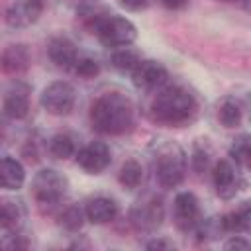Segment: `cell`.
Listing matches in <instances>:
<instances>
[{"mask_svg": "<svg viewBox=\"0 0 251 251\" xmlns=\"http://www.w3.org/2000/svg\"><path fill=\"white\" fill-rule=\"evenodd\" d=\"M133 116V104L122 92H104L90 106V124L104 135H122L129 131Z\"/></svg>", "mask_w": 251, "mask_h": 251, "instance_id": "obj_1", "label": "cell"}, {"mask_svg": "<svg viewBox=\"0 0 251 251\" xmlns=\"http://www.w3.org/2000/svg\"><path fill=\"white\" fill-rule=\"evenodd\" d=\"M196 98L182 86H167L159 90L151 102V118L167 127H178L188 124L196 116Z\"/></svg>", "mask_w": 251, "mask_h": 251, "instance_id": "obj_2", "label": "cell"}, {"mask_svg": "<svg viewBox=\"0 0 251 251\" xmlns=\"http://www.w3.org/2000/svg\"><path fill=\"white\" fill-rule=\"evenodd\" d=\"M92 33L106 47H127L137 39V27L131 20L116 14H100L92 18Z\"/></svg>", "mask_w": 251, "mask_h": 251, "instance_id": "obj_3", "label": "cell"}, {"mask_svg": "<svg viewBox=\"0 0 251 251\" xmlns=\"http://www.w3.org/2000/svg\"><path fill=\"white\" fill-rule=\"evenodd\" d=\"M155 178L163 188H176L186 176V155L176 143L159 147L153 161Z\"/></svg>", "mask_w": 251, "mask_h": 251, "instance_id": "obj_4", "label": "cell"}, {"mask_svg": "<svg viewBox=\"0 0 251 251\" xmlns=\"http://www.w3.org/2000/svg\"><path fill=\"white\" fill-rule=\"evenodd\" d=\"M69 192V180L55 169H41L31 180V194L41 208L59 206Z\"/></svg>", "mask_w": 251, "mask_h": 251, "instance_id": "obj_5", "label": "cell"}, {"mask_svg": "<svg viewBox=\"0 0 251 251\" xmlns=\"http://www.w3.org/2000/svg\"><path fill=\"white\" fill-rule=\"evenodd\" d=\"M43 110L51 116H67L73 112L76 102V90L67 80H55L47 84L39 96Z\"/></svg>", "mask_w": 251, "mask_h": 251, "instance_id": "obj_6", "label": "cell"}, {"mask_svg": "<svg viewBox=\"0 0 251 251\" xmlns=\"http://www.w3.org/2000/svg\"><path fill=\"white\" fill-rule=\"evenodd\" d=\"M76 163L88 175H100L112 163V151L104 141H90L76 151Z\"/></svg>", "mask_w": 251, "mask_h": 251, "instance_id": "obj_7", "label": "cell"}, {"mask_svg": "<svg viewBox=\"0 0 251 251\" xmlns=\"http://www.w3.org/2000/svg\"><path fill=\"white\" fill-rule=\"evenodd\" d=\"M212 180H214L216 194L220 198H224V200L233 198L241 190V186H243V180H241L237 169L227 159H220L214 165V169H212Z\"/></svg>", "mask_w": 251, "mask_h": 251, "instance_id": "obj_8", "label": "cell"}, {"mask_svg": "<svg viewBox=\"0 0 251 251\" xmlns=\"http://www.w3.org/2000/svg\"><path fill=\"white\" fill-rule=\"evenodd\" d=\"M2 112L10 120H24L29 114V86L22 80L12 82L2 98Z\"/></svg>", "mask_w": 251, "mask_h": 251, "instance_id": "obj_9", "label": "cell"}, {"mask_svg": "<svg viewBox=\"0 0 251 251\" xmlns=\"http://www.w3.org/2000/svg\"><path fill=\"white\" fill-rule=\"evenodd\" d=\"M129 222L139 231H153L163 222V204L159 198H149L137 202L129 210Z\"/></svg>", "mask_w": 251, "mask_h": 251, "instance_id": "obj_10", "label": "cell"}, {"mask_svg": "<svg viewBox=\"0 0 251 251\" xmlns=\"http://www.w3.org/2000/svg\"><path fill=\"white\" fill-rule=\"evenodd\" d=\"M175 224L178 229L182 231H190V229H196V226L200 224V204H198V198L188 192V190H182L175 196Z\"/></svg>", "mask_w": 251, "mask_h": 251, "instance_id": "obj_11", "label": "cell"}, {"mask_svg": "<svg viewBox=\"0 0 251 251\" xmlns=\"http://www.w3.org/2000/svg\"><path fill=\"white\" fill-rule=\"evenodd\" d=\"M167 78H169L167 69L159 61H153V59H141L139 65L131 73L133 84L137 88H141V90L159 88V86H163L167 82Z\"/></svg>", "mask_w": 251, "mask_h": 251, "instance_id": "obj_12", "label": "cell"}, {"mask_svg": "<svg viewBox=\"0 0 251 251\" xmlns=\"http://www.w3.org/2000/svg\"><path fill=\"white\" fill-rule=\"evenodd\" d=\"M41 12V0H12L6 8V24L10 27H27L39 20Z\"/></svg>", "mask_w": 251, "mask_h": 251, "instance_id": "obj_13", "label": "cell"}, {"mask_svg": "<svg viewBox=\"0 0 251 251\" xmlns=\"http://www.w3.org/2000/svg\"><path fill=\"white\" fill-rule=\"evenodd\" d=\"M47 55L55 63V67H59L63 71L75 69V65L78 61L76 47L69 37H53L47 45Z\"/></svg>", "mask_w": 251, "mask_h": 251, "instance_id": "obj_14", "label": "cell"}, {"mask_svg": "<svg viewBox=\"0 0 251 251\" xmlns=\"http://www.w3.org/2000/svg\"><path fill=\"white\" fill-rule=\"evenodd\" d=\"M84 212H86V220L90 224L104 226V224H110L112 220H116V216H118V204L110 196H94V198H90L86 202Z\"/></svg>", "mask_w": 251, "mask_h": 251, "instance_id": "obj_15", "label": "cell"}, {"mask_svg": "<svg viewBox=\"0 0 251 251\" xmlns=\"http://www.w3.org/2000/svg\"><path fill=\"white\" fill-rule=\"evenodd\" d=\"M29 63H31V55H29L27 45H24V43L8 45L2 51V71L6 75H22V73H25Z\"/></svg>", "mask_w": 251, "mask_h": 251, "instance_id": "obj_16", "label": "cell"}, {"mask_svg": "<svg viewBox=\"0 0 251 251\" xmlns=\"http://www.w3.org/2000/svg\"><path fill=\"white\" fill-rule=\"evenodd\" d=\"M0 178L4 190H18L25 182V169L18 159L4 155L0 163Z\"/></svg>", "mask_w": 251, "mask_h": 251, "instance_id": "obj_17", "label": "cell"}, {"mask_svg": "<svg viewBox=\"0 0 251 251\" xmlns=\"http://www.w3.org/2000/svg\"><path fill=\"white\" fill-rule=\"evenodd\" d=\"M25 218V210L22 206L20 200H12V198H4L0 204V224L4 233H16Z\"/></svg>", "mask_w": 251, "mask_h": 251, "instance_id": "obj_18", "label": "cell"}, {"mask_svg": "<svg viewBox=\"0 0 251 251\" xmlns=\"http://www.w3.org/2000/svg\"><path fill=\"white\" fill-rule=\"evenodd\" d=\"M243 116H245L243 104L239 102V98H235L231 94L226 96V98H222V102L218 104V120L227 129L239 127L241 122H243Z\"/></svg>", "mask_w": 251, "mask_h": 251, "instance_id": "obj_19", "label": "cell"}, {"mask_svg": "<svg viewBox=\"0 0 251 251\" xmlns=\"http://www.w3.org/2000/svg\"><path fill=\"white\" fill-rule=\"evenodd\" d=\"M222 224L226 231L251 233V200L241 202L231 214L222 216Z\"/></svg>", "mask_w": 251, "mask_h": 251, "instance_id": "obj_20", "label": "cell"}, {"mask_svg": "<svg viewBox=\"0 0 251 251\" xmlns=\"http://www.w3.org/2000/svg\"><path fill=\"white\" fill-rule=\"evenodd\" d=\"M118 180L124 188L133 190L143 182V165L137 159H127L118 173Z\"/></svg>", "mask_w": 251, "mask_h": 251, "instance_id": "obj_21", "label": "cell"}, {"mask_svg": "<svg viewBox=\"0 0 251 251\" xmlns=\"http://www.w3.org/2000/svg\"><path fill=\"white\" fill-rule=\"evenodd\" d=\"M229 157L241 167L251 171V133H243L233 139L229 147Z\"/></svg>", "mask_w": 251, "mask_h": 251, "instance_id": "obj_22", "label": "cell"}, {"mask_svg": "<svg viewBox=\"0 0 251 251\" xmlns=\"http://www.w3.org/2000/svg\"><path fill=\"white\" fill-rule=\"evenodd\" d=\"M139 61H141L139 53L135 49H129V47H120L118 51L112 53V65L122 73H129L131 75L133 69L139 65Z\"/></svg>", "mask_w": 251, "mask_h": 251, "instance_id": "obj_23", "label": "cell"}, {"mask_svg": "<svg viewBox=\"0 0 251 251\" xmlns=\"http://www.w3.org/2000/svg\"><path fill=\"white\" fill-rule=\"evenodd\" d=\"M49 153H51L55 159H61V161L73 157V155L76 153V149H75V139H73L69 133H57V135H53L51 141H49Z\"/></svg>", "mask_w": 251, "mask_h": 251, "instance_id": "obj_24", "label": "cell"}, {"mask_svg": "<svg viewBox=\"0 0 251 251\" xmlns=\"http://www.w3.org/2000/svg\"><path fill=\"white\" fill-rule=\"evenodd\" d=\"M57 218H59V226H63V227L69 229V231H76V229L82 227V224H84V220H86V212H84L82 208L75 206V204H69V206H65V208L59 212Z\"/></svg>", "mask_w": 251, "mask_h": 251, "instance_id": "obj_25", "label": "cell"}, {"mask_svg": "<svg viewBox=\"0 0 251 251\" xmlns=\"http://www.w3.org/2000/svg\"><path fill=\"white\" fill-rule=\"evenodd\" d=\"M75 71H76L80 76L90 78V76H96V75L100 73V65H98V61H94V59H90V57H78V61H76V65H75Z\"/></svg>", "mask_w": 251, "mask_h": 251, "instance_id": "obj_26", "label": "cell"}, {"mask_svg": "<svg viewBox=\"0 0 251 251\" xmlns=\"http://www.w3.org/2000/svg\"><path fill=\"white\" fill-rule=\"evenodd\" d=\"M208 161H210V153L204 151V149H200V147H196V149H194V157H192L194 169H196L198 173L204 171V169L208 167Z\"/></svg>", "mask_w": 251, "mask_h": 251, "instance_id": "obj_27", "label": "cell"}, {"mask_svg": "<svg viewBox=\"0 0 251 251\" xmlns=\"http://www.w3.org/2000/svg\"><path fill=\"white\" fill-rule=\"evenodd\" d=\"M120 4L126 8V10H131V12H139V10H145L153 4V0H120Z\"/></svg>", "mask_w": 251, "mask_h": 251, "instance_id": "obj_28", "label": "cell"}, {"mask_svg": "<svg viewBox=\"0 0 251 251\" xmlns=\"http://www.w3.org/2000/svg\"><path fill=\"white\" fill-rule=\"evenodd\" d=\"M226 249H251V241L243 239V237H231L229 241L224 243Z\"/></svg>", "mask_w": 251, "mask_h": 251, "instance_id": "obj_29", "label": "cell"}, {"mask_svg": "<svg viewBox=\"0 0 251 251\" xmlns=\"http://www.w3.org/2000/svg\"><path fill=\"white\" fill-rule=\"evenodd\" d=\"M173 243L171 241H165V239H153L147 243V249H171Z\"/></svg>", "mask_w": 251, "mask_h": 251, "instance_id": "obj_30", "label": "cell"}, {"mask_svg": "<svg viewBox=\"0 0 251 251\" xmlns=\"http://www.w3.org/2000/svg\"><path fill=\"white\" fill-rule=\"evenodd\" d=\"M163 4H165L167 8H171V10H178V8L186 6L188 0H163Z\"/></svg>", "mask_w": 251, "mask_h": 251, "instance_id": "obj_31", "label": "cell"}, {"mask_svg": "<svg viewBox=\"0 0 251 251\" xmlns=\"http://www.w3.org/2000/svg\"><path fill=\"white\" fill-rule=\"evenodd\" d=\"M226 2H233V0H226Z\"/></svg>", "mask_w": 251, "mask_h": 251, "instance_id": "obj_32", "label": "cell"}]
</instances>
